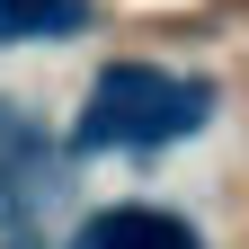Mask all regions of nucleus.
<instances>
[{
    "label": "nucleus",
    "mask_w": 249,
    "mask_h": 249,
    "mask_svg": "<svg viewBox=\"0 0 249 249\" xmlns=\"http://www.w3.org/2000/svg\"><path fill=\"white\" fill-rule=\"evenodd\" d=\"M213 116V80H187V71H160V62H107L80 98V151H160V142H187L196 124Z\"/></svg>",
    "instance_id": "1"
},
{
    "label": "nucleus",
    "mask_w": 249,
    "mask_h": 249,
    "mask_svg": "<svg viewBox=\"0 0 249 249\" xmlns=\"http://www.w3.org/2000/svg\"><path fill=\"white\" fill-rule=\"evenodd\" d=\"M45 187H53V151H45V134H36L18 107H0V223L36 213Z\"/></svg>",
    "instance_id": "2"
},
{
    "label": "nucleus",
    "mask_w": 249,
    "mask_h": 249,
    "mask_svg": "<svg viewBox=\"0 0 249 249\" xmlns=\"http://www.w3.org/2000/svg\"><path fill=\"white\" fill-rule=\"evenodd\" d=\"M71 249H205V240L160 205H107V213H89L71 231Z\"/></svg>",
    "instance_id": "3"
},
{
    "label": "nucleus",
    "mask_w": 249,
    "mask_h": 249,
    "mask_svg": "<svg viewBox=\"0 0 249 249\" xmlns=\"http://www.w3.org/2000/svg\"><path fill=\"white\" fill-rule=\"evenodd\" d=\"M89 27V0H0V45H27V36H80Z\"/></svg>",
    "instance_id": "4"
}]
</instances>
